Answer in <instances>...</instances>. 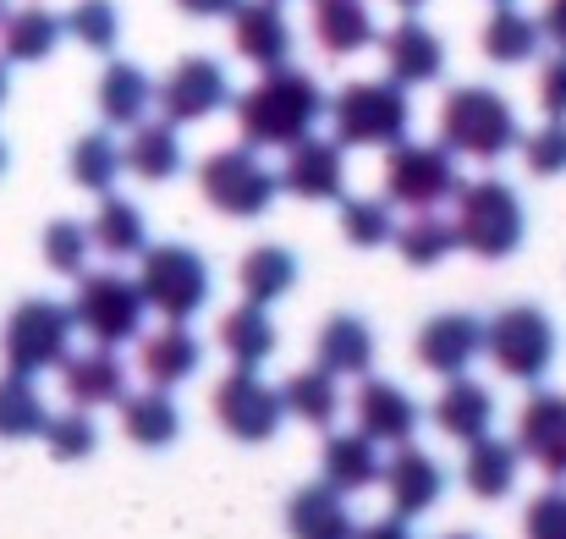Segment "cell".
I'll use <instances>...</instances> for the list:
<instances>
[{"mask_svg": "<svg viewBox=\"0 0 566 539\" xmlns=\"http://www.w3.org/2000/svg\"><path fill=\"white\" fill-rule=\"evenodd\" d=\"M325 89L314 72L303 66H270L253 89L231 94V116L248 149H292L297 138H308L325 122Z\"/></svg>", "mask_w": 566, "mask_h": 539, "instance_id": "cell-1", "label": "cell"}, {"mask_svg": "<svg viewBox=\"0 0 566 539\" xmlns=\"http://www.w3.org/2000/svg\"><path fill=\"white\" fill-rule=\"evenodd\" d=\"M440 144L457 155V160H479V166H495L506 160L517 144H523V122L512 111V100L490 83H462L446 94L440 105Z\"/></svg>", "mask_w": 566, "mask_h": 539, "instance_id": "cell-2", "label": "cell"}, {"mask_svg": "<svg viewBox=\"0 0 566 539\" xmlns=\"http://www.w3.org/2000/svg\"><path fill=\"white\" fill-rule=\"evenodd\" d=\"M451 198H457V215H451L457 248H468L473 259H506V253L523 248L528 215H523V198H517L512 182L479 177L468 187H457Z\"/></svg>", "mask_w": 566, "mask_h": 539, "instance_id": "cell-3", "label": "cell"}, {"mask_svg": "<svg viewBox=\"0 0 566 539\" xmlns=\"http://www.w3.org/2000/svg\"><path fill=\"white\" fill-rule=\"evenodd\" d=\"M325 116H331L342 149H390V144H401L407 127H412L407 89L390 83V77H358V83H347V89L325 105Z\"/></svg>", "mask_w": 566, "mask_h": 539, "instance_id": "cell-4", "label": "cell"}, {"mask_svg": "<svg viewBox=\"0 0 566 539\" xmlns=\"http://www.w3.org/2000/svg\"><path fill=\"white\" fill-rule=\"evenodd\" d=\"M144 265H138V292H144V303L155 309V314H166V320H177V325H188L192 314H203V303H209V292H214V276H209V259L188 248V242H160V248H144L138 253Z\"/></svg>", "mask_w": 566, "mask_h": 539, "instance_id": "cell-5", "label": "cell"}, {"mask_svg": "<svg viewBox=\"0 0 566 539\" xmlns=\"http://www.w3.org/2000/svg\"><path fill=\"white\" fill-rule=\"evenodd\" d=\"M77 331L94 342V348H122L133 336H144V292L138 281H127L122 270H83L77 276V298L66 303Z\"/></svg>", "mask_w": 566, "mask_h": 539, "instance_id": "cell-6", "label": "cell"}, {"mask_svg": "<svg viewBox=\"0 0 566 539\" xmlns=\"http://www.w3.org/2000/svg\"><path fill=\"white\" fill-rule=\"evenodd\" d=\"M484 353L517 385H539L556 363V320L539 303H512L484 320Z\"/></svg>", "mask_w": 566, "mask_h": 539, "instance_id": "cell-7", "label": "cell"}, {"mask_svg": "<svg viewBox=\"0 0 566 539\" xmlns=\"http://www.w3.org/2000/svg\"><path fill=\"white\" fill-rule=\"evenodd\" d=\"M72 309L55 303V298H22L0 331V359L11 374H44V369H61V359L72 353Z\"/></svg>", "mask_w": 566, "mask_h": 539, "instance_id": "cell-8", "label": "cell"}, {"mask_svg": "<svg viewBox=\"0 0 566 539\" xmlns=\"http://www.w3.org/2000/svg\"><path fill=\"white\" fill-rule=\"evenodd\" d=\"M198 193L209 209L231 215V220H253L275 204L281 193V177L259 160V149L237 144V149H214L198 160Z\"/></svg>", "mask_w": 566, "mask_h": 539, "instance_id": "cell-9", "label": "cell"}, {"mask_svg": "<svg viewBox=\"0 0 566 539\" xmlns=\"http://www.w3.org/2000/svg\"><path fill=\"white\" fill-rule=\"evenodd\" d=\"M457 155L446 144H390L385 149V198L401 209H440L457 193Z\"/></svg>", "mask_w": 566, "mask_h": 539, "instance_id": "cell-10", "label": "cell"}, {"mask_svg": "<svg viewBox=\"0 0 566 539\" xmlns=\"http://www.w3.org/2000/svg\"><path fill=\"white\" fill-rule=\"evenodd\" d=\"M209 407H214V424H220L231 440H248V446L275 440V429H281V418H286L281 391H275L270 380H259V369H242V363L214 380Z\"/></svg>", "mask_w": 566, "mask_h": 539, "instance_id": "cell-11", "label": "cell"}, {"mask_svg": "<svg viewBox=\"0 0 566 539\" xmlns=\"http://www.w3.org/2000/svg\"><path fill=\"white\" fill-rule=\"evenodd\" d=\"M155 105L171 127H192V122H209L214 111L231 105V77L214 55H182L166 83H155Z\"/></svg>", "mask_w": 566, "mask_h": 539, "instance_id": "cell-12", "label": "cell"}, {"mask_svg": "<svg viewBox=\"0 0 566 539\" xmlns=\"http://www.w3.org/2000/svg\"><path fill=\"white\" fill-rule=\"evenodd\" d=\"M379 479H385V501H390V512L396 518H423L440 496H446V468L423 452V446H396V457H385V468H379Z\"/></svg>", "mask_w": 566, "mask_h": 539, "instance_id": "cell-13", "label": "cell"}, {"mask_svg": "<svg viewBox=\"0 0 566 539\" xmlns=\"http://www.w3.org/2000/svg\"><path fill=\"white\" fill-rule=\"evenodd\" d=\"M231 50L270 72V66H286L292 61V22L281 11V0H237L231 11Z\"/></svg>", "mask_w": 566, "mask_h": 539, "instance_id": "cell-14", "label": "cell"}, {"mask_svg": "<svg viewBox=\"0 0 566 539\" xmlns=\"http://www.w3.org/2000/svg\"><path fill=\"white\" fill-rule=\"evenodd\" d=\"M375 44H379V55H385V77L401 83V89L434 83V77L446 72V44H440V33H434L429 22H418L412 11H407L396 28H385V39H375Z\"/></svg>", "mask_w": 566, "mask_h": 539, "instance_id": "cell-15", "label": "cell"}, {"mask_svg": "<svg viewBox=\"0 0 566 539\" xmlns=\"http://www.w3.org/2000/svg\"><path fill=\"white\" fill-rule=\"evenodd\" d=\"M517 452L534 457L539 474L566 479V396L534 385V396L517 413Z\"/></svg>", "mask_w": 566, "mask_h": 539, "instance_id": "cell-16", "label": "cell"}, {"mask_svg": "<svg viewBox=\"0 0 566 539\" xmlns=\"http://www.w3.org/2000/svg\"><path fill=\"white\" fill-rule=\"evenodd\" d=\"M286 193H297V198H308V204H331V198H342V187H347V155H342V144L336 138H297L292 149H286V166L275 172Z\"/></svg>", "mask_w": 566, "mask_h": 539, "instance_id": "cell-17", "label": "cell"}, {"mask_svg": "<svg viewBox=\"0 0 566 539\" xmlns=\"http://www.w3.org/2000/svg\"><path fill=\"white\" fill-rule=\"evenodd\" d=\"M353 418L375 446H407L423 424V407L396 380H364L358 396H353Z\"/></svg>", "mask_w": 566, "mask_h": 539, "instance_id": "cell-18", "label": "cell"}, {"mask_svg": "<svg viewBox=\"0 0 566 539\" xmlns=\"http://www.w3.org/2000/svg\"><path fill=\"white\" fill-rule=\"evenodd\" d=\"M484 353V320L479 314H434L418 342H412V359L423 363L429 374H468V363Z\"/></svg>", "mask_w": 566, "mask_h": 539, "instance_id": "cell-19", "label": "cell"}, {"mask_svg": "<svg viewBox=\"0 0 566 539\" xmlns=\"http://www.w3.org/2000/svg\"><path fill=\"white\" fill-rule=\"evenodd\" d=\"M198 363H203V348H198V336H192L188 325H177V320H166L160 331L138 336V374L155 391L188 385L192 374H198Z\"/></svg>", "mask_w": 566, "mask_h": 539, "instance_id": "cell-20", "label": "cell"}, {"mask_svg": "<svg viewBox=\"0 0 566 539\" xmlns=\"http://www.w3.org/2000/svg\"><path fill=\"white\" fill-rule=\"evenodd\" d=\"M61 391L72 396V407H111L127 396V363L116 359V348H94V353H66L61 359Z\"/></svg>", "mask_w": 566, "mask_h": 539, "instance_id": "cell-21", "label": "cell"}, {"mask_svg": "<svg viewBox=\"0 0 566 539\" xmlns=\"http://www.w3.org/2000/svg\"><path fill=\"white\" fill-rule=\"evenodd\" d=\"M308 28H314L319 50L336 55V61L369 50V44L379 39L369 0H308Z\"/></svg>", "mask_w": 566, "mask_h": 539, "instance_id": "cell-22", "label": "cell"}, {"mask_svg": "<svg viewBox=\"0 0 566 539\" xmlns=\"http://www.w3.org/2000/svg\"><path fill=\"white\" fill-rule=\"evenodd\" d=\"M286 535L292 539H358V524L347 512V496L319 479V485H303L286 501Z\"/></svg>", "mask_w": 566, "mask_h": 539, "instance_id": "cell-23", "label": "cell"}, {"mask_svg": "<svg viewBox=\"0 0 566 539\" xmlns=\"http://www.w3.org/2000/svg\"><path fill=\"white\" fill-rule=\"evenodd\" d=\"M314 353L319 369L336 374V380H364L375 369V331L358 320V314H331L314 336Z\"/></svg>", "mask_w": 566, "mask_h": 539, "instance_id": "cell-24", "label": "cell"}, {"mask_svg": "<svg viewBox=\"0 0 566 539\" xmlns=\"http://www.w3.org/2000/svg\"><path fill=\"white\" fill-rule=\"evenodd\" d=\"M61 39H66V22L50 6H22L0 17V61H17V66L50 61Z\"/></svg>", "mask_w": 566, "mask_h": 539, "instance_id": "cell-25", "label": "cell"}, {"mask_svg": "<svg viewBox=\"0 0 566 539\" xmlns=\"http://www.w3.org/2000/svg\"><path fill=\"white\" fill-rule=\"evenodd\" d=\"M490 424H495V396H490V385L451 374V385L434 396V429L468 446V440L490 435Z\"/></svg>", "mask_w": 566, "mask_h": 539, "instance_id": "cell-26", "label": "cell"}, {"mask_svg": "<svg viewBox=\"0 0 566 539\" xmlns=\"http://www.w3.org/2000/svg\"><path fill=\"white\" fill-rule=\"evenodd\" d=\"M319 468H325V485L331 490H342V496H358V490H369L379 485V468H385V457H379V446L364 435V429H342V435H331L325 440V452H319Z\"/></svg>", "mask_w": 566, "mask_h": 539, "instance_id": "cell-27", "label": "cell"}, {"mask_svg": "<svg viewBox=\"0 0 566 539\" xmlns=\"http://www.w3.org/2000/svg\"><path fill=\"white\" fill-rule=\"evenodd\" d=\"M88 242L94 253L105 259H138L149 248V220L133 198H116V193H99V209L88 220Z\"/></svg>", "mask_w": 566, "mask_h": 539, "instance_id": "cell-28", "label": "cell"}, {"mask_svg": "<svg viewBox=\"0 0 566 539\" xmlns=\"http://www.w3.org/2000/svg\"><path fill=\"white\" fill-rule=\"evenodd\" d=\"M94 100H99L105 127H138V122L149 116V105H155V83H149L144 66H133V61H111V66L99 72Z\"/></svg>", "mask_w": 566, "mask_h": 539, "instance_id": "cell-29", "label": "cell"}, {"mask_svg": "<svg viewBox=\"0 0 566 539\" xmlns=\"http://www.w3.org/2000/svg\"><path fill=\"white\" fill-rule=\"evenodd\" d=\"M122 435L133 440V446H144V452H160V446H171L177 435H182V413H177V402H171V391H127L122 402Z\"/></svg>", "mask_w": 566, "mask_h": 539, "instance_id": "cell-30", "label": "cell"}, {"mask_svg": "<svg viewBox=\"0 0 566 539\" xmlns=\"http://www.w3.org/2000/svg\"><path fill=\"white\" fill-rule=\"evenodd\" d=\"M539 44H545L539 17L517 11L512 0H501V6L490 11L484 33H479V50H484L495 66H523V61H534V55H539Z\"/></svg>", "mask_w": 566, "mask_h": 539, "instance_id": "cell-31", "label": "cell"}, {"mask_svg": "<svg viewBox=\"0 0 566 539\" xmlns=\"http://www.w3.org/2000/svg\"><path fill=\"white\" fill-rule=\"evenodd\" d=\"M237 287H242V303L270 309V303H281V298L297 287V259H292L281 242H259V248L242 253V265H237Z\"/></svg>", "mask_w": 566, "mask_h": 539, "instance_id": "cell-32", "label": "cell"}, {"mask_svg": "<svg viewBox=\"0 0 566 539\" xmlns=\"http://www.w3.org/2000/svg\"><path fill=\"white\" fill-rule=\"evenodd\" d=\"M462 485H468V496H479V501H506L512 485H517V440H495V435L468 440Z\"/></svg>", "mask_w": 566, "mask_h": 539, "instance_id": "cell-33", "label": "cell"}, {"mask_svg": "<svg viewBox=\"0 0 566 539\" xmlns=\"http://www.w3.org/2000/svg\"><path fill=\"white\" fill-rule=\"evenodd\" d=\"M122 160H127V172L138 182H171L182 172V138H177V127L166 116L160 122H138L127 149H122Z\"/></svg>", "mask_w": 566, "mask_h": 539, "instance_id": "cell-34", "label": "cell"}, {"mask_svg": "<svg viewBox=\"0 0 566 539\" xmlns=\"http://www.w3.org/2000/svg\"><path fill=\"white\" fill-rule=\"evenodd\" d=\"M214 342H220V353H226L231 363H242V369H259V363L275 353V325H270V314H264L259 303H242V309L220 314V325H214Z\"/></svg>", "mask_w": 566, "mask_h": 539, "instance_id": "cell-35", "label": "cell"}, {"mask_svg": "<svg viewBox=\"0 0 566 539\" xmlns=\"http://www.w3.org/2000/svg\"><path fill=\"white\" fill-rule=\"evenodd\" d=\"M281 407H286L297 424L331 429L336 413H342V385H336V374H325L319 363H314V369H297V374L281 385Z\"/></svg>", "mask_w": 566, "mask_h": 539, "instance_id": "cell-36", "label": "cell"}, {"mask_svg": "<svg viewBox=\"0 0 566 539\" xmlns=\"http://www.w3.org/2000/svg\"><path fill=\"white\" fill-rule=\"evenodd\" d=\"M50 424V407L44 396L33 391V374H0V440H33L44 435Z\"/></svg>", "mask_w": 566, "mask_h": 539, "instance_id": "cell-37", "label": "cell"}, {"mask_svg": "<svg viewBox=\"0 0 566 539\" xmlns=\"http://www.w3.org/2000/svg\"><path fill=\"white\" fill-rule=\"evenodd\" d=\"M66 172L77 187H88V193H111L116 177L127 172V160H122V144L111 138V133H83L77 144H72V155H66Z\"/></svg>", "mask_w": 566, "mask_h": 539, "instance_id": "cell-38", "label": "cell"}, {"mask_svg": "<svg viewBox=\"0 0 566 539\" xmlns=\"http://www.w3.org/2000/svg\"><path fill=\"white\" fill-rule=\"evenodd\" d=\"M396 253L412 265V270H429V265H440L451 248H457V231H451V220L446 215H434V209H418L407 226H396Z\"/></svg>", "mask_w": 566, "mask_h": 539, "instance_id": "cell-39", "label": "cell"}, {"mask_svg": "<svg viewBox=\"0 0 566 539\" xmlns=\"http://www.w3.org/2000/svg\"><path fill=\"white\" fill-rule=\"evenodd\" d=\"M39 440L50 446V457H55V463H83V457H94V452H99V424L88 418V407L50 413V424H44V435H39Z\"/></svg>", "mask_w": 566, "mask_h": 539, "instance_id": "cell-40", "label": "cell"}, {"mask_svg": "<svg viewBox=\"0 0 566 539\" xmlns=\"http://www.w3.org/2000/svg\"><path fill=\"white\" fill-rule=\"evenodd\" d=\"M61 22H66V33H72L83 50L111 55V50L122 44V11H116V0H77Z\"/></svg>", "mask_w": 566, "mask_h": 539, "instance_id": "cell-41", "label": "cell"}, {"mask_svg": "<svg viewBox=\"0 0 566 539\" xmlns=\"http://www.w3.org/2000/svg\"><path fill=\"white\" fill-rule=\"evenodd\" d=\"M342 237L353 248H385L396 237L390 204L385 198H342Z\"/></svg>", "mask_w": 566, "mask_h": 539, "instance_id": "cell-42", "label": "cell"}, {"mask_svg": "<svg viewBox=\"0 0 566 539\" xmlns=\"http://www.w3.org/2000/svg\"><path fill=\"white\" fill-rule=\"evenodd\" d=\"M88 253H94V242H88V226H77V220H50L44 226V265L55 270V276H83L88 270Z\"/></svg>", "mask_w": 566, "mask_h": 539, "instance_id": "cell-43", "label": "cell"}, {"mask_svg": "<svg viewBox=\"0 0 566 539\" xmlns=\"http://www.w3.org/2000/svg\"><path fill=\"white\" fill-rule=\"evenodd\" d=\"M523 160H528L534 177H562L566 172V122L551 116L545 127L523 133Z\"/></svg>", "mask_w": 566, "mask_h": 539, "instance_id": "cell-44", "label": "cell"}, {"mask_svg": "<svg viewBox=\"0 0 566 539\" xmlns=\"http://www.w3.org/2000/svg\"><path fill=\"white\" fill-rule=\"evenodd\" d=\"M523 539H566V490H545L523 512Z\"/></svg>", "mask_w": 566, "mask_h": 539, "instance_id": "cell-45", "label": "cell"}, {"mask_svg": "<svg viewBox=\"0 0 566 539\" xmlns=\"http://www.w3.org/2000/svg\"><path fill=\"white\" fill-rule=\"evenodd\" d=\"M539 111L545 116H556V122H566V50H556L545 66H539Z\"/></svg>", "mask_w": 566, "mask_h": 539, "instance_id": "cell-46", "label": "cell"}, {"mask_svg": "<svg viewBox=\"0 0 566 539\" xmlns=\"http://www.w3.org/2000/svg\"><path fill=\"white\" fill-rule=\"evenodd\" d=\"M539 33H545V44L566 50V0H545V11H539Z\"/></svg>", "mask_w": 566, "mask_h": 539, "instance_id": "cell-47", "label": "cell"}, {"mask_svg": "<svg viewBox=\"0 0 566 539\" xmlns=\"http://www.w3.org/2000/svg\"><path fill=\"white\" fill-rule=\"evenodd\" d=\"M358 539H412V529H407V518H379V524H364L358 529Z\"/></svg>", "mask_w": 566, "mask_h": 539, "instance_id": "cell-48", "label": "cell"}, {"mask_svg": "<svg viewBox=\"0 0 566 539\" xmlns=\"http://www.w3.org/2000/svg\"><path fill=\"white\" fill-rule=\"evenodd\" d=\"M188 17H231L237 11V0H177Z\"/></svg>", "mask_w": 566, "mask_h": 539, "instance_id": "cell-49", "label": "cell"}, {"mask_svg": "<svg viewBox=\"0 0 566 539\" xmlns=\"http://www.w3.org/2000/svg\"><path fill=\"white\" fill-rule=\"evenodd\" d=\"M6 94H11V72H6V61H0V105H6Z\"/></svg>", "mask_w": 566, "mask_h": 539, "instance_id": "cell-50", "label": "cell"}, {"mask_svg": "<svg viewBox=\"0 0 566 539\" xmlns=\"http://www.w3.org/2000/svg\"><path fill=\"white\" fill-rule=\"evenodd\" d=\"M390 6H401V11H418V6H429V0H390Z\"/></svg>", "mask_w": 566, "mask_h": 539, "instance_id": "cell-51", "label": "cell"}, {"mask_svg": "<svg viewBox=\"0 0 566 539\" xmlns=\"http://www.w3.org/2000/svg\"><path fill=\"white\" fill-rule=\"evenodd\" d=\"M0 172H6V144H0Z\"/></svg>", "mask_w": 566, "mask_h": 539, "instance_id": "cell-52", "label": "cell"}, {"mask_svg": "<svg viewBox=\"0 0 566 539\" xmlns=\"http://www.w3.org/2000/svg\"><path fill=\"white\" fill-rule=\"evenodd\" d=\"M446 539H479V535H446Z\"/></svg>", "mask_w": 566, "mask_h": 539, "instance_id": "cell-53", "label": "cell"}, {"mask_svg": "<svg viewBox=\"0 0 566 539\" xmlns=\"http://www.w3.org/2000/svg\"><path fill=\"white\" fill-rule=\"evenodd\" d=\"M0 17H6V0H0Z\"/></svg>", "mask_w": 566, "mask_h": 539, "instance_id": "cell-54", "label": "cell"}, {"mask_svg": "<svg viewBox=\"0 0 566 539\" xmlns=\"http://www.w3.org/2000/svg\"><path fill=\"white\" fill-rule=\"evenodd\" d=\"M495 6H501V0H495Z\"/></svg>", "mask_w": 566, "mask_h": 539, "instance_id": "cell-55", "label": "cell"}]
</instances>
